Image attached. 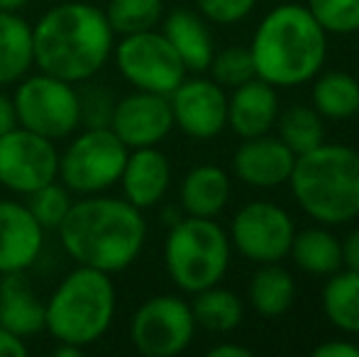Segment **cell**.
<instances>
[{"label": "cell", "instance_id": "obj_1", "mask_svg": "<svg viewBox=\"0 0 359 357\" xmlns=\"http://www.w3.org/2000/svg\"><path fill=\"white\" fill-rule=\"evenodd\" d=\"M57 230L76 264L108 274L133 267L147 240L142 210L125 198L100 194L74 201Z\"/></svg>", "mask_w": 359, "mask_h": 357}, {"label": "cell", "instance_id": "obj_2", "mask_svg": "<svg viewBox=\"0 0 359 357\" xmlns=\"http://www.w3.org/2000/svg\"><path fill=\"white\" fill-rule=\"evenodd\" d=\"M34 64L69 83L90 81L108 64L115 32L105 13L90 3H62L32 27Z\"/></svg>", "mask_w": 359, "mask_h": 357}, {"label": "cell", "instance_id": "obj_3", "mask_svg": "<svg viewBox=\"0 0 359 357\" xmlns=\"http://www.w3.org/2000/svg\"><path fill=\"white\" fill-rule=\"evenodd\" d=\"M257 79L291 88L318 76L327 57V32L303 5H279L257 27L250 44Z\"/></svg>", "mask_w": 359, "mask_h": 357}, {"label": "cell", "instance_id": "obj_4", "mask_svg": "<svg viewBox=\"0 0 359 357\" xmlns=\"http://www.w3.org/2000/svg\"><path fill=\"white\" fill-rule=\"evenodd\" d=\"M293 198L313 220L342 225L359 215V152L323 142L298 154L288 177Z\"/></svg>", "mask_w": 359, "mask_h": 357}, {"label": "cell", "instance_id": "obj_5", "mask_svg": "<svg viewBox=\"0 0 359 357\" xmlns=\"http://www.w3.org/2000/svg\"><path fill=\"white\" fill-rule=\"evenodd\" d=\"M115 306L118 294L108 271L79 264L44 301V330L57 343L86 350L110 330Z\"/></svg>", "mask_w": 359, "mask_h": 357}, {"label": "cell", "instance_id": "obj_6", "mask_svg": "<svg viewBox=\"0 0 359 357\" xmlns=\"http://www.w3.org/2000/svg\"><path fill=\"white\" fill-rule=\"evenodd\" d=\"M164 264L171 281L186 294L220 284L230 267V240L213 218H186L171 225L164 243Z\"/></svg>", "mask_w": 359, "mask_h": 357}, {"label": "cell", "instance_id": "obj_7", "mask_svg": "<svg viewBox=\"0 0 359 357\" xmlns=\"http://www.w3.org/2000/svg\"><path fill=\"white\" fill-rule=\"evenodd\" d=\"M128 154L110 128H86L59 154V181L81 196L103 194L120 181Z\"/></svg>", "mask_w": 359, "mask_h": 357}, {"label": "cell", "instance_id": "obj_8", "mask_svg": "<svg viewBox=\"0 0 359 357\" xmlns=\"http://www.w3.org/2000/svg\"><path fill=\"white\" fill-rule=\"evenodd\" d=\"M18 83L13 103L20 128L32 130L52 142L69 137L81 128V100L76 83L44 72Z\"/></svg>", "mask_w": 359, "mask_h": 357}, {"label": "cell", "instance_id": "obj_9", "mask_svg": "<svg viewBox=\"0 0 359 357\" xmlns=\"http://www.w3.org/2000/svg\"><path fill=\"white\" fill-rule=\"evenodd\" d=\"M115 64L135 90L169 95L186 79V67L171 42L156 29L125 34L113 49Z\"/></svg>", "mask_w": 359, "mask_h": 357}, {"label": "cell", "instance_id": "obj_10", "mask_svg": "<svg viewBox=\"0 0 359 357\" xmlns=\"http://www.w3.org/2000/svg\"><path fill=\"white\" fill-rule=\"evenodd\" d=\"M196 318L191 304L171 294L147 299L130 321V340L144 357H174L191 345Z\"/></svg>", "mask_w": 359, "mask_h": 357}, {"label": "cell", "instance_id": "obj_11", "mask_svg": "<svg viewBox=\"0 0 359 357\" xmlns=\"http://www.w3.org/2000/svg\"><path fill=\"white\" fill-rule=\"evenodd\" d=\"M59 179V149L52 140L15 128L0 135V186L20 196Z\"/></svg>", "mask_w": 359, "mask_h": 357}, {"label": "cell", "instance_id": "obj_12", "mask_svg": "<svg viewBox=\"0 0 359 357\" xmlns=\"http://www.w3.org/2000/svg\"><path fill=\"white\" fill-rule=\"evenodd\" d=\"M293 235L296 228L291 215L269 201L242 206L230 225V240L235 248L257 264L281 262L291 250Z\"/></svg>", "mask_w": 359, "mask_h": 357}, {"label": "cell", "instance_id": "obj_13", "mask_svg": "<svg viewBox=\"0 0 359 357\" xmlns=\"http://www.w3.org/2000/svg\"><path fill=\"white\" fill-rule=\"evenodd\" d=\"M174 128L194 140H210L227 125L225 88L208 79H184L169 93Z\"/></svg>", "mask_w": 359, "mask_h": 357}, {"label": "cell", "instance_id": "obj_14", "mask_svg": "<svg viewBox=\"0 0 359 357\" xmlns=\"http://www.w3.org/2000/svg\"><path fill=\"white\" fill-rule=\"evenodd\" d=\"M108 128L123 140L128 149L156 147L174 130L169 95L135 90V93L115 100Z\"/></svg>", "mask_w": 359, "mask_h": 357}, {"label": "cell", "instance_id": "obj_15", "mask_svg": "<svg viewBox=\"0 0 359 357\" xmlns=\"http://www.w3.org/2000/svg\"><path fill=\"white\" fill-rule=\"evenodd\" d=\"M44 248V228L20 201L0 198V274L27 271Z\"/></svg>", "mask_w": 359, "mask_h": 357}, {"label": "cell", "instance_id": "obj_16", "mask_svg": "<svg viewBox=\"0 0 359 357\" xmlns=\"http://www.w3.org/2000/svg\"><path fill=\"white\" fill-rule=\"evenodd\" d=\"M293 164L296 154L279 137H269V133L245 140L232 157L235 177L255 189H276L286 184Z\"/></svg>", "mask_w": 359, "mask_h": 357}, {"label": "cell", "instance_id": "obj_17", "mask_svg": "<svg viewBox=\"0 0 359 357\" xmlns=\"http://www.w3.org/2000/svg\"><path fill=\"white\" fill-rule=\"evenodd\" d=\"M279 118V95L271 83L250 79L227 98V125L242 140L266 135Z\"/></svg>", "mask_w": 359, "mask_h": 357}, {"label": "cell", "instance_id": "obj_18", "mask_svg": "<svg viewBox=\"0 0 359 357\" xmlns=\"http://www.w3.org/2000/svg\"><path fill=\"white\" fill-rule=\"evenodd\" d=\"M125 201L140 210L151 208L166 196L171 184V164L164 152L156 147L130 149L128 162L120 174Z\"/></svg>", "mask_w": 359, "mask_h": 357}, {"label": "cell", "instance_id": "obj_19", "mask_svg": "<svg viewBox=\"0 0 359 357\" xmlns=\"http://www.w3.org/2000/svg\"><path fill=\"white\" fill-rule=\"evenodd\" d=\"M0 325L22 340L44 330V301L25 279V271L0 279Z\"/></svg>", "mask_w": 359, "mask_h": 357}, {"label": "cell", "instance_id": "obj_20", "mask_svg": "<svg viewBox=\"0 0 359 357\" xmlns=\"http://www.w3.org/2000/svg\"><path fill=\"white\" fill-rule=\"evenodd\" d=\"M161 34L176 49L186 72H205L210 67L215 54L213 34L201 15L191 13V10H174L164 20Z\"/></svg>", "mask_w": 359, "mask_h": 357}, {"label": "cell", "instance_id": "obj_21", "mask_svg": "<svg viewBox=\"0 0 359 357\" xmlns=\"http://www.w3.org/2000/svg\"><path fill=\"white\" fill-rule=\"evenodd\" d=\"M181 210L196 218H215L230 198V179L215 164L194 167L181 181Z\"/></svg>", "mask_w": 359, "mask_h": 357}, {"label": "cell", "instance_id": "obj_22", "mask_svg": "<svg viewBox=\"0 0 359 357\" xmlns=\"http://www.w3.org/2000/svg\"><path fill=\"white\" fill-rule=\"evenodd\" d=\"M32 64V25L18 13L0 10V86L22 81Z\"/></svg>", "mask_w": 359, "mask_h": 357}, {"label": "cell", "instance_id": "obj_23", "mask_svg": "<svg viewBox=\"0 0 359 357\" xmlns=\"http://www.w3.org/2000/svg\"><path fill=\"white\" fill-rule=\"evenodd\" d=\"M288 255L311 274L330 276L342 267V243L325 228H308L293 235Z\"/></svg>", "mask_w": 359, "mask_h": 357}, {"label": "cell", "instance_id": "obj_24", "mask_svg": "<svg viewBox=\"0 0 359 357\" xmlns=\"http://www.w3.org/2000/svg\"><path fill=\"white\" fill-rule=\"evenodd\" d=\"M296 299V281L279 262L262 264V269L252 276L250 284V304L259 316L274 318L286 314Z\"/></svg>", "mask_w": 359, "mask_h": 357}, {"label": "cell", "instance_id": "obj_25", "mask_svg": "<svg viewBox=\"0 0 359 357\" xmlns=\"http://www.w3.org/2000/svg\"><path fill=\"white\" fill-rule=\"evenodd\" d=\"M323 311L337 330L359 335V271L330 274L323 289Z\"/></svg>", "mask_w": 359, "mask_h": 357}, {"label": "cell", "instance_id": "obj_26", "mask_svg": "<svg viewBox=\"0 0 359 357\" xmlns=\"http://www.w3.org/2000/svg\"><path fill=\"white\" fill-rule=\"evenodd\" d=\"M194 296L196 299L191 304V311H194L196 325H201V328L210 330V333H230L242 323L245 306L235 291L220 289L215 284Z\"/></svg>", "mask_w": 359, "mask_h": 357}, {"label": "cell", "instance_id": "obj_27", "mask_svg": "<svg viewBox=\"0 0 359 357\" xmlns=\"http://www.w3.org/2000/svg\"><path fill=\"white\" fill-rule=\"evenodd\" d=\"M313 108L323 118L345 120L359 113V81L347 72H327L313 83Z\"/></svg>", "mask_w": 359, "mask_h": 357}, {"label": "cell", "instance_id": "obj_28", "mask_svg": "<svg viewBox=\"0 0 359 357\" xmlns=\"http://www.w3.org/2000/svg\"><path fill=\"white\" fill-rule=\"evenodd\" d=\"M323 115L311 105H293L276 118L279 140L293 154H306L325 142V123Z\"/></svg>", "mask_w": 359, "mask_h": 357}, {"label": "cell", "instance_id": "obj_29", "mask_svg": "<svg viewBox=\"0 0 359 357\" xmlns=\"http://www.w3.org/2000/svg\"><path fill=\"white\" fill-rule=\"evenodd\" d=\"M115 34H137L154 29L164 15V0H110L103 10Z\"/></svg>", "mask_w": 359, "mask_h": 357}, {"label": "cell", "instance_id": "obj_30", "mask_svg": "<svg viewBox=\"0 0 359 357\" xmlns=\"http://www.w3.org/2000/svg\"><path fill=\"white\" fill-rule=\"evenodd\" d=\"M72 191L67 189L64 184L57 181H49L44 184L42 189L27 194V210L34 215L39 225L44 230H57L62 225V220L67 218L69 208H72Z\"/></svg>", "mask_w": 359, "mask_h": 357}, {"label": "cell", "instance_id": "obj_31", "mask_svg": "<svg viewBox=\"0 0 359 357\" xmlns=\"http://www.w3.org/2000/svg\"><path fill=\"white\" fill-rule=\"evenodd\" d=\"M308 10L327 34L359 32V0H308Z\"/></svg>", "mask_w": 359, "mask_h": 357}, {"label": "cell", "instance_id": "obj_32", "mask_svg": "<svg viewBox=\"0 0 359 357\" xmlns=\"http://www.w3.org/2000/svg\"><path fill=\"white\" fill-rule=\"evenodd\" d=\"M210 74L213 81L222 88H237L240 83L255 79V62H252L250 47H227L222 52L213 54L210 62Z\"/></svg>", "mask_w": 359, "mask_h": 357}, {"label": "cell", "instance_id": "obj_33", "mask_svg": "<svg viewBox=\"0 0 359 357\" xmlns=\"http://www.w3.org/2000/svg\"><path fill=\"white\" fill-rule=\"evenodd\" d=\"M81 125L83 128H108L115 110V95L103 86H86L79 90Z\"/></svg>", "mask_w": 359, "mask_h": 357}, {"label": "cell", "instance_id": "obj_34", "mask_svg": "<svg viewBox=\"0 0 359 357\" xmlns=\"http://www.w3.org/2000/svg\"><path fill=\"white\" fill-rule=\"evenodd\" d=\"M205 20L215 25H235L245 20L257 5V0H196Z\"/></svg>", "mask_w": 359, "mask_h": 357}, {"label": "cell", "instance_id": "obj_35", "mask_svg": "<svg viewBox=\"0 0 359 357\" xmlns=\"http://www.w3.org/2000/svg\"><path fill=\"white\" fill-rule=\"evenodd\" d=\"M316 357H359V345L347 343V340H330L313 350Z\"/></svg>", "mask_w": 359, "mask_h": 357}, {"label": "cell", "instance_id": "obj_36", "mask_svg": "<svg viewBox=\"0 0 359 357\" xmlns=\"http://www.w3.org/2000/svg\"><path fill=\"white\" fill-rule=\"evenodd\" d=\"M25 355H27L25 340L0 325V357H25Z\"/></svg>", "mask_w": 359, "mask_h": 357}, {"label": "cell", "instance_id": "obj_37", "mask_svg": "<svg viewBox=\"0 0 359 357\" xmlns=\"http://www.w3.org/2000/svg\"><path fill=\"white\" fill-rule=\"evenodd\" d=\"M15 128H18V110H15L13 98L0 90V135L10 133Z\"/></svg>", "mask_w": 359, "mask_h": 357}, {"label": "cell", "instance_id": "obj_38", "mask_svg": "<svg viewBox=\"0 0 359 357\" xmlns=\"http://www.w3.org/2000/svg\"><path fill=\"white\" fill-rule=\"evenodd\" d=\"M342 264L352 271H359V228L352 230L342 243Z\"/></svg>", "mask_w": 359, "mask_h": 357}, {"label": "cell", "instance_id": "obj_39", "mask_svg": "<svg viewBox=\"0 0 359 357\" xmlns=\"http://www.w3.org/2000/svg\"><path fill=\"white\" fill-rule=\"evenodd\" d=\"M250 355H252L250 348H242V345H232V343H220L208 350V357H250Z\"/></svg>", "mask_w": 359, "mask_h": 357}, {"label": "cell", "instance_id": "obj_40", "mask_svg": "<svg viewBox=\"0 0 359 357\" xmlns=\"http://www.w3.org/2000/svg\"><path fill=\"white\" fill-rule=\"evenodd\" d=\"M79 355H83V348L72 343H57V348H54V357H79Z\"/></svg>", "mask_w": 359, "mask_h": 357}, {"label": "cell", "instance_id": "obj_41", "mask_svg": "<svg viewBox=\"0 0 359 357\" xmlns=\"http://www.w3.org/2000/svg\"><path fill=\"white\" fill-rule=\"evenodd\" d=\"M29 0H0V10H10V13H18L27 5Z\"/></svg>", "mask_w": 359, "mask_h": 357}, {"label": "cell", "instance_id": "obj_42", "mask_svg": "<svg viewBox=\"0 0 359 357\" xmlns=\"http://www.w3.org/2000/svg\"><path fill=\"white\" fill-rule=\"evenodd\" d=\"M357 115H359V113H357Z\"/></svg>", "mask_w": 359, "mask_h": 357}]
</instances>
